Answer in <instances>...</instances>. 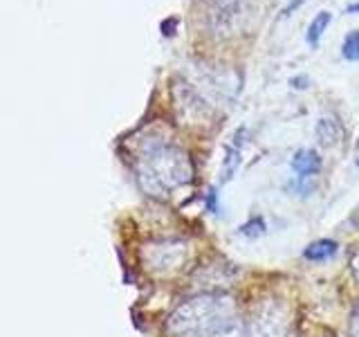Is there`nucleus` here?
<instances>
[{"mask_svg": "<svg viewBox=\"0 0 359 337\" xmlns=\"http://www.w3.org/2000/svg\"><path fill=\"white\" fill-rule=\"evenodd\" d=\"M135 173L151 198L166 200L194 183V162L168 133H149L135 153Z\"/></svg>", "mask_w": 359, "mask_h": 337, "instance_id": "1", "label": "nucleus"}, {"mask_svg": "<svg viewBox=\"0 0 359 337\" xmlns=\"http://www.w3.org/2000/svg\"><path fill=\"white\" fill-rule=\"evenodd\" d=\"M238 319L236 301L224 292H202L171 312L166 333L171 337H213Z\"/></svg>", "mask_w": 359, "mask_h": 337, "instance_id": "2", "label": "nucleus"}, {"mask_svg": "<svg viewBox=\"0 0 359 337\" xmlns=\"http://www.w3.org/2000/svg\"><path fill=\"white\" fill-rule=\"evenodd\" d=\"M209 29L220 39L236 37L254 18V0H205Z\"/></svg>", "mask_w": 359, "mask_h": 337, "instance_id": "3", "label": "nucleus"}, {"mask_svg": "<svg viewBox=\"0 0 359 337\" xmlns=\"http://www.w3.org/2000/svg\"><path fill=\"white\" fill-rule=\"evenodd\" d=\"M189 261H191V247L182 239L153 243L144 252L146 267L160 277H173L177 272H182Z\"/></svg>", "mask_w": 359, "mask_h": 337, "instance_id": "4", "label": "nucleus"}, {"mask_svg": "<svg viewBox=\"0 0 359 337\" xmlns=\"http://www.w3.org/2000/svg\"><path fill=\"white\" fill-rule=\"evenodd\" d=\"M245 337H292L290 310L280 301H265L245 326Z\"/></svg>", "mask_w": 359, "mask_h": 337, "instance_id": "5", "label": "nucleus"}, {"mask_svg": "<svg viewBox=\"0 0 359 337\" xmlns=\"http://www.w3.org/2000/svg\"><path fill=\"white\" fill-rule=\"evenodd\" d=\"M292 171H294L299 178H312L321 171V157L317 151L312 149H301L297 151V155L292 157Z\"/></svg>", "mask_w": 359, "mask_h": 337, "instance_id": "6", "label": "nucleus"}, {"mask_svg": "<svg viewBox=\"0 0 359 337\" xmlns=\"http://www.w3.org/2000/svg\"><path fill=\"white\" fill-rule=\"evenodd\" d=\"M337 252H339V243L330 239H321V241L310 243L306 247V252H303V256L312 263H323V261H328V258H332Z\"/></svg>", "mask_w": 359, "mask_h": 337, "instance_id": "7", "label": "nucleus"}, {"mask_svg": "<svg viewBox=\"0 0 359 337\" xmlns=\"http://www.w3.org/2000/svg\"><path fill=\"white\" fill-rule=\"evenodd\" d=\"M317 135H319V142L323 146H334V144H339L341 140V126H339V121H334V119H321L319 121V126H317Z\"/></svg>", "mask_w": 359, "mask_h": 337, "instance_id": "8", "label": "nucleus"}, {"mask_svg": "<svg viewBox=\"0 0 359 337\" xmlns=\"http://www.w3.org/2000/svg\"><path fill=\"white\" fill-rule=\"evenodd\" d=\"M330 20H332L330 11H319V14L314 16V20L310 22V27H308V43L312 45V48H317V45H319L325 27L330 25Z\"/></svg>", "mask_w": 359, "mask_h": 337, "instance_id": "9", "label": "nucleus"}, {"mask_svg": "<svg viewBox=\"0 0 359 337\" xmlns=\"http://www.w3.org/2000/svg\"><path fill=\"white\" fill-rule=\"evenodd\" d=\"M341 54H344V59H348V61H359V32H351L344 39Z\"/></svg>", "mask_w": 359, "mask_h": 337, "instance_id": "10", "label": "nucleus"}, {"mask_svg": "<svg viewBox=\"0 0 359 337\" xmlns=\"http://www.w3.org/2000/svg\"><path fill=\"white\" fill-rule=\"evenodd\" d=\"M213 337H245V326L241 322H236V324L229 326V329L220 331L218 335H213Z\"/></svg>", "mask_w": 359, "mask_h": 337, "instance_id": "11", "label": "nucleus"}, {"mask_svg": "<svg viewBox=\"0 0 359 337\" xmlns=\"http://www.w3.org/2000/svg\"><path fill=\"white\" fill-rule=\"evenodd\" d=\"M351 270H353L355 281L359 284V245H357V250H355V252H353V256H351Z\"/></svg>", "mask_w": 359, "mask_h": 337, "instance_id": "12", "label": "nucleus"}, {"mask_svg": "<svg viewBox=\"0 0 359 337\" xmlns=\"http://www.w3.org/2000/svg\"><path fill=\"white\" fill-rule=\"evenodd\" d=\"M351 337H359V308L355 310L353 319H351Z\"/></svg>", "mask_w": 359, "mask_h": 337, "instance_id": "13", "label": "nucleus"}, {"mask_svg": "<svg viewBox=\"0 0 359 337\" xmlns=\"http://www.w3.org/2000/svg\"><path fill=\"white\" fill-rule=\"evenodd\" d=\"M357 11H359V0H357V3H353L351 7H348V14H357Z\"/></svg>", "mask_w": 359, "mask_h": 337, "instance_id": "14", "label": "nucleus"}, {"mask_svg": "<svg viewBox=\"0 0 359 337\" xmlns=\"http://www.w3.org/2000/svg\"><path fill=\"white\" fill-rule=\"evenodd\" d=\"M357 166H359V142H357Z\"/></svg>", "mask_w": 359, "mask_h": 337, "instance_id": "15", "label": "nucleus"}]
</instances>
